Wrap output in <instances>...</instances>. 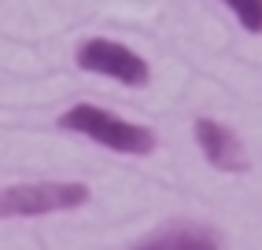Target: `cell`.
Instances as JSON below:
<instances>
[{"label":"cell","instance_id":"1","mask_svg":"<svg viewBox=\"0 0 262 250\" xmlns=\"http://www.w3.org/2000/svg\"><path fill=\"white\" fill-rule=\"evenodd\" d=\"M63 129H71L78 136H89L96 144H103L107 151H122V155H151L155 151V133L144 129L137 121H126L103 107L93 103H78L59 118Z\"/></svg>","mask_w":262,"mask_h":250},{"label":"cell","instance_id":"2","mask_svg":"<svg viewBox=\"0 0 262 250\" xmlns=\"http://www.w3.org/2000/svg\"><path fill=\"white\" fill-rule=\"evenodd\" d=\"M89 203V188L78 181H37L0 191V217H45Z\"/></svg>","mask_w":262,"mask_h":250},{"label":"cell","instance_id":"3","mask_svg":"<svg viewBox=\"0 0 262 250\" xmlns=\"http://www.w3.org/2000/svg\"><path fill=\"white\" fill-rule=\"evenodd\" d=\"M78 66H81V70H89V74L122 81V85H129V88H144L148 78H151L148 63L137 56L133 48L118 44V41H107V37L85 41V44L78 48Z\"/></svg>","mask_w":262,"mask_h":250},{"label":"cell","instance_id":"4","mask_svg":"<svg viewBox=\"0 0 262 250\" xmlns=\"http://www.w3.org/2000/svg\"><path fill=\"white\" fill-rule=\"evenodd\" d=\"M196 144L203 151V158L222 173H244L248 169V155H244V144L236 140V133L229 125H222L214 118H200L196 121Z\"/></svg>","mask_w":262,"mask_h":250},{"label":"cell","instance_id":"5","mask_svg":"<svg viewBox=\"0 0 262 250\" xmlns=\"http://www.w3.org/2000/svg\"><path fill=\"white\" fill-rule=\"evenodd\" d=\"M133 250H222L218 236L203 224H170L141 239Z\"/></svg>","mask_w":262,"mask_h":250},{"label":"cell","instance_id":"6","mask_svg":"<svg viewBox=\"0 0 262 250\" xmlns=\"http://www.w3.org/2000/svg\"><path fill=\"white\" fill-rule=\"evenodd\" d=\"M248 33H262V0H222Z\"/></svg>","mask_w":262,"mask_h":250}]
</instances>
